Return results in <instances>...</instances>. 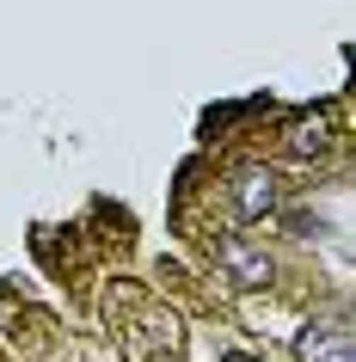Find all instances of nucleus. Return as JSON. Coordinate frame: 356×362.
Here are the masks:
<instances>
[{
    "label": "nucleus",
    "instance_id": "f03ea898",
    "mask_svg": "<svg viewBox=\"0 0 356 362\" xmlns=\"http://www.w3.org/2000/svg\"><path fill=\"white\" fill-rule=\"evenodd\" d=\"M234 209L246 215V221H264V215L282 209V185L270 166H240L234 172Z\"/></svg>",
    "mask_w": 356,
    "mask_h": 362
},
{
    "label": "nucleus",
    "instance_id": "20e7f679",
    "mask_svg": "<svg viewBox=\"0 0 356 362\" xmlns=\"http://www.w3.org/2000/svg\"><path fill=\"white\" fill-rule=\"evenodd\" d=\"M289 153H326L332 148V117L326 111H301V117H289Z\"/></svg>",
    "mask_w": 356,
    "mask_h": 362
},
{
    "label": "nucleus",
    "instance_id": "7ed1b4c3",
    "mask_svg": "<svg viewBox=\"0 0 356 362\" xmlns=\"http://www.w3.org/2000/svg\"><path fill=\"white\" fill-rule=\"evenodd\" d=\"M295 356L301 362H356V332H350V320H319V325H307L295 338Z\"/></svg>",
    "mask_w": 356,
    "mask_h": 362
},
{
    "label": "nucleus",
    "instance_id": "39448f33",
    "mask_svg": "<svg viewBox=\"0 0 356 362\" xmlns=\"http://www.w3.org/2000/svg\"><path fill=\"white\" fill-rule=\"evenodd\" d=\"M227 362H252V356H227Z\"/></svg>",
    "mask_w": 356,
    "mask_h": 362
},
{
    "label": "nucleus",
    "instance_id": "f257e3e1",
    "mask_svg": "<svg viewBox=\"0 0 356 362\" xmlns=\"http://www.w3.org/2000/svg\"><path fill=\"white\" fill-rule=\"evenodd\" d=\"M215 264H222V276L234 288H270V276H277V264H270L246 233H222V240H215Z\"/></svg>",
    "mask_w": 356,
    "mask_h": 362
}]
</instances>
